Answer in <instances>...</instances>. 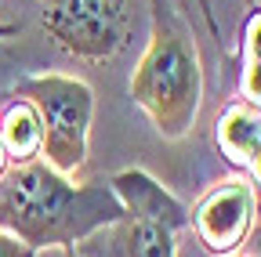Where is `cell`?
Instances as JSON below:
<instances>
[{
    "label": "cell",
    "mask_w": 261,
    "mask_h": 257,
    "mask_svg": "<svg viewBox=\"0 0 261 257\" xmlns=\"http://www.w3.org/2000/svg\"><path fill=\"white\" fill-rule=\"evenodd\" d=\"M250 178L261 185V145H257V156H254V163H250Z\"/></svg>",
    "instance_id": "obj_14"
},
{
    "label": "cell",
    "mask_w": 261,
    "mask_h": 257,
    "mask_svg": "<svg viewBox=\"0 0 261 257\" xmlns=\"http://www.w3.org/2000/svg\"><path fill=\"white\" fill-rule=\"evenodd\" d=\"M0 257H37V250L25 246V243H18L8 232H0Z\"/></svg>",
    "instance_id": "obj_10"
},
{
    "label": "cell",
    "mask_w": 261,
    "mask_h": 257,
    "mask_svg": "<svg viewBox=\"0 0 261 257\" xmlns=\"http://www.w3.org/2000/svg\"><path fill=\"white\" fill-rule=\"evenodd\" d=\"M0 134H4L11 167L33 163V159L44 156V123L25 98H11V105L0 116Z\"/></svg>",
    "instance_id": "obj_8"
},
{
    "label": "cell",
    "mask_w": 261,
    "mask_h": 257,
    "mask_svg": "<svg viewBox=\"0 0 261 257\" xmlns=\"http://www.w3.org/2000/svg\"><path fill=\"white\" fill-rule=\"evenodd\" d=\"M127 94L160 138L181 141L200 116L203 102V62L192 29L171 0H152V33L138 62Z\"/></svg>",
    "instance_id": "obj_2"
},
{
    "label": "cell",
    "mask_w": 261,
    "mask_h": 257,
    "mask_svg": "<svg viewBox=\"0 0 261 257\" xmlns=\"http://www.w3.org/2000/svg\"><path fill=\"white\" fill-rule=\"evenodd\" d=\"M58 257H80V253H76V246H69V250H62Z\"/></svg>",
    "instance_id": "obj_15"
},
{
    "label": "cell",
    "mask_w": 261,
    "mask_h": 257,
    "mask_svg": "<svg viewBox=\"0 0 261 257\" xmlns=\"http://www.w3.org/2000/svg\"><path fill=\"white\" fill-rule=\"evenodd\" d=\"M40 25L47 40L87 66L116 58L130 37L127 0H44Z\"/></svg>",
    "instance_id": "obj_5"
},
{
    "label": "cell",
    "mask_w": 261,
    "mask_h": 257,
    "mask_svg": "<svg viewBox=\"0 0 261 257\" xmlns=\"http://www.w3.org/2000/svg\"><path fill=\"white\" fill-rule=\"evenodd\" d=\"M250 257H261V217H257V224H254V232H250V239H247V246H243Z\"/></svg>",
    "instance_id": "obj_11"
},
{
    "label": "cell",
    "mask_w": 261,
    "mask_h": 257,
    "mask_svg": "<svg viewBox=\"0 0 261 257\" xmlns=\"http://www.w3.org/2000/svg\"><path fill=\"white\" fill-rule=\"evenodd\" d=\"M214 141H218L221 156L232 167L250 170L254 156H257V145H261V112L243 105V102H232L221 112L218 127H214Z\"/></svg>",
    "instance_id": "obj_7"
},
{
    "label": "cell",
    "mask_w": 261,
    "mask_h": 257,
    "mask_svg": "<svg viewBox=\"0 0 261 257\" xmlns=\"http://www.w3.org/2000/svg\"><path fill=\"white\" fill-rule=\"evenodd\" d=\"M232 257H250V253H247V250H240V253H232Z\"/></svg>",
    "instance_id": "obj_16"
},
{
    "label": "cell",
    "mask_w": 261,
    "mask_h": 257,
    "mask_svg": "<svg viewBox=\"0 0 261 257\" xmlns=\"http://www.w3.org/2000/svg\"><path fill=\"white\" fill-rule=\"evenodd\" d=\"M261 217L257 188L250 178H225L203 192V199L189 210V224L200 246L214 257H232L247 246Z\"/></svg>",
    "instance_id": "obj_6"
},
{
    "label": "cell",
    "mask_w": 261,
    "mask_h": 257,
    "mask_svg": "<svg viewBox=\"0 0 261 257\" xmlns=\"http://www.w3.org/2000/svg\"><path fill=\"white\" fill-rule=\"evenodd\" d=\"M18 33V22H0V40H8Z\"/></svg>",
    "instance_id": "obj_13"
},
{
    "label": "cell",
    "mask_w": 261,
    "mask_h": 257,
    "mask_svg": "<svg viewBox=\"0 0 261 257\" xmlns=\"http://www.w3.org/2000/svg\"><path fill=\"white\" fill-rule=\"evenodd\" d=\"M240 102L261 112V8H254L240 29Z\"/></svg>",
    "instance_id": "obj_9"
},
{
    "label": "cell",
    "mask_w": 261,
    "mask_h": 257,
    "mask_svg": "<svg viewBox=\"0 0 261 257\" xmlns=\"http://www.w3.org/2000/svg\"><path fill=\"white\" fill-rule=\"evenodd\" d=\"M11 98H25L44 123V163L73 178L87 163V138L94 120V91L65 73L22 76L11 87Z\"/></svg>",
    "instance_id": "obj_3"
},
{
    "label": "cell",
    "mask_w": 261,
    "mask_h": 257,
    "mask_svg": "<svg viewBox=\"0 0 261 257\" xmlns=\"http://www.w3.org/2000/svg\"><path fill=\"white\" fill-rule=\"evenodd\" d=\"M123 217L113 224L123 257H178V232L189 224V207L149 170L127 167L109 178Z\"/></svg>",
    "instance_id": "obj_4"
},
{
    "label": "cell",
    "mask_w": 261,
    "mask_h": 257,
    "mask_svg": "<svg viewBox=\"0 0 261 257\" xmlns=\"http://www.w3.org/2000/svg\"><path fill=\"white\" fill-rule=\"evenodd\" d=\"M11 170V159H8V149H4V134H0V178Z\"/></svg>",
    "instance_id": "obj_12"
},
{
    "label": "cell",
    "mask_w": 261,
    "mask_h": 257,
    "mask_svg": "<svg viewBox=\"0 0 261 257\" xmlns=\"http://www.w3.org/2000/svg\"><path fill=\"white\" fill-rule=\"evenodd\" d=\"M123 207L109 181H73L44 159L11 167L0 178V232L33 250H69L94 232L113 229Z\"/></svg>",
    "instance_id": "obj_1"
}]
</instances>
